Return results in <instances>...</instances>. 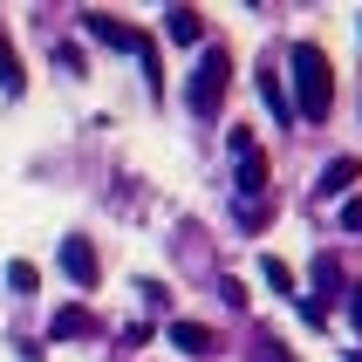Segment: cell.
I'll return each mask as SVG.
<instances>
[{
    "instance_id": "cell-1",
    "label": "cell",
    "mask_w": 362,
    "mask_h": 362,
    "mask_svg": "<svg viewBox=\"0 0 362 362\" xmlns=\"http://www.w3.org/2000/svg\"><path fill=\"white\" fill-rule=\"evenodd\" d=\"M287 62H294V117L322 123L328 110H335V69H328V55L315 48V41H301Z\"/></svg>"
},
{
    "instance_id": "cell-2",
    "label": "cell",
    "mask_w": 362,
    "mask_h": 362,
    "mask_svg": "<svg viewBox=\"0 0 362 362\" xmlns=\"http://www.w3.org/2000/svg\"><path fill=\"white\" fill-rule=\"evenodd\" d=\"M226 82H233V48H205L199 69H192V82H185V110L212 123L219 103H226Z\"/></svg>"
},
{
    "instance_id": "cell-3",
    "label": "cell",
    "mask_w": 362,
    "mask_h": 362,
    "mask_svg": "<svg viewBox=\"0 0 362 362\" xmlns=\"http://www.w3.org/2000/svg\"><path fill=\"white\" fill-rule=\"evenodd\" d=\"M55 260H62V274H69L76 287H96V281H103V260H96V246H89V240H76V233L62 240V253H55Z\"/></svg>"
},
{
    "instance_id": "cell-4",
    "label": "cell",
    "mask_w": 362,
    "mask_h": 362,
    "mask_svg": "<svg viewBox=\"0 0 362 362\" xmlns=\"http://www.w3.org/2000/svg\"><path fill=\"white\" fill-rule=\"evenodd\" d=\"M233 192H240L246 212H267V158H260V151L240 158V185H233Z\"/></svg>"
},
{
    "instance_id": "cell-5",
    "label": "cell",
    "mask_w": 362,
    "mask_h": 362,
    "mask_svg": "<svg viewBox=\"0 0 362 362\" xmlns=\"http://www.w3.org/2000/svg\"><path fill=\"white\" fill-rule=\"evenodd\" d=\"M164 35H171V41H185V48H192V41H205L199 7H164Z\"/></svg>"
},
{
    "instance_id": "cell-6",
    "label": "cell",
    "mask_w": 362,
    "mask_h": 362,
    "mask_svg": "<svg viewBox=\"0 0 362 362\" xmlns=\"http://www.w3.org/2000/svg\"><path fill=\"white\" fill-rule=\"evenodd\" d=\"M82 21H89V35H96V41H110V48H137V28H123V21L117 14H82Z\"/></svg>"
},
{
    "instance_id": "cell-7",
    "label": "cell",
    "mask_w": 362,
    "mask_h": 362,
    "mask_svg": "<svg viewBox=\"0 0 362 362\" xmlns=\"http://www.w3.org/2000/svg\"><path fill=\"white\" fill-rule=\"evenodd\" d=\"M171 349H185V356H212L219 342H212L205 322H171Z\"/></svg>"
},
{
    "instance_id": "cell-8",
    "label": "cell",
    "mask_w": 362,
    "mask_h": 362,
    "mask_svg": "<svg viewBox=\"0 0 362 362\" xmlns=\"http://www.w3.org/2000/svg\"><path fill=\"white\" fill-rule=\"evenodd\" d=\"M48 335H55V342H76V335H96V315H89V308H62L55 322H48Z\"/></svg>"
},
{
    "instance_id": "cell-9",
    "label": "cell",
    "mask_w": 362,
    "mask_h": 362,
    "mask_svg": "<svg viewBox=\"0 0 362 362\" xmlns=\"http://www.w3.org/2000/svg\"><path fill=\"white\" fill-rule=\"evenodd\" d=\"M253 82H260V103H267V110H274V117H281V123H294V96H287V89H281V76H274V69H260V76H253Z\"/></svg>"
},
{
    "instance_id": "cell-10",
    "label": "cell",
    "mask_w": 362,
    "mask_h": 362,
    "mask_svg": "<svg viewBox=\"0 0 362 362\" xmlns=\"http://www.w3.org/2000/svg\"><path fill=\"white\" fill-rule=\"evenodd\" d=\"M0 89H7V96H21V89H28V76H21V55H14V41H7V28H0Z\"/></svg>"
},
{
    "instance_id": "cell-11",
    "label": "cell",
    "mask_w": 362,
    "mask_h": 362,
    "mask_svg": "<svg viewBox=\"0 0 362 362\" xmlns=\"http://www.w3.org/2000/svg\"><path fill=\"white\" fill-rule=\"evenodd\" d=\"M356 178H362V164H356V158H335V164L322 171V192H328V199H342V192H349Z\"/></svg>"
},
{
    "instance_id": "cell-12",
    "label": "cell",
    "mask_w": 362,
    "mask_h": 362,
    "mask_svg": "<svg viewBox=\"0 0 362 362\" xmlns=\"http://www.w3.org/2000/svg\"><path fill=\"white\" fill-rule=\"evenodd\" d=\"M260 274H267L274 294H294V267H287V260H260Z\"/></svg>"
},
{
    "instance_id": "cell-13",
    "label": "cell",
    "mask_w": 362,
    "mask_h": 362,
    "mask_svg": "<svg viewBox=\"0 0 362 362\" xmlns=\"http://www.w3.org/2000/svg\"><path fill=\"white\" fill-rule=\"evenodd\" d=\"M226 151H233V158H253L260 144H253V130H246V123H233V130H226Z\"/></svg>"
},
{
    "instance_id": "cell-14",
    "label": "cell",
    "mask_w": 362,
    "mask_h": 362,
    "mask_svg": "<svg viewBox=\"0 0 362 362\" xmlns=\"http://www.w3.org/2000/svg\"><path fill=\"white\" fill-rule=\"evenodd\" d=\"M7 281H14V294H35V267L14 260V267H7Z\"/></svg>"
},
{
    "instance_id": "cell-15",
    "label": "cell",
    "mask_w": 362,
    "mask_h": 362,
    "mask_svg": "<svg viewBox=\"0 0 362 362\" xmlns=\"http://www.w3.org/2000/svg\"><path fill=\"white\" fill-rule=\"evenodd\" d=\"M335 274H342V267H335V253H322V267H315V281H322V294H335Z\"/></svg>"
},
{
    "instance_id": "cell-16",
    "label": "cell",
    "mask_w": 362,
    "mask_h": 362,
    "mask_svg": "<svg viewBox=\"0 0 362 362\" xmlns=\"http://www.w3.org/2000/svg\"><path fill=\"white\" fill-rule=\"evenodd\" d=\"M342 226H349V233H362V199H349V205H342Z\"/></svg>"
},
{
    "instance_id": "cell-17",
    "label": "cell",
    "mask_w": 362,
    "mask_h": 362,
    "mask_svg": "<svg viewBox=\"0 0 362 362\" xmlns=\"http://www.w3.org/2000/svg\"><path fill=\"white\" fill-rule=\"evenodd\" d=\"M349 322H356V335H362V287H349Z\"/></svg>"
},
{
    "instance_id": "cell-18",
    "label": "cell",
    "mask_w": 362,
    "mask_h": 362,
    "mask_svg": "<svg viewBox=\"0 0 362 362\" xmlns=\"http://www.w3.org/2000/svg\"><path fill=\"white\" fill-rule=\"evenodd\" d=\"M349 362H362V356H349Z\"/></svg>"
}]
</instances>
